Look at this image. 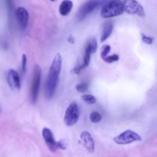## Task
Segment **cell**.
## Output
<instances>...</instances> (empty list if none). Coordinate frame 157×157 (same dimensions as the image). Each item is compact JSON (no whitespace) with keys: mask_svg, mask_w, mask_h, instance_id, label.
<instances>
[{"mask_svg":"<svg viewBox=\"0 0 157 157\" xmlns=\"http://www.w3.org/2000/svg\"><path fill=\"white\" fill-rule=\"evenodd\" d=\"M62 67V58L60 54H57L54 58L44 86V94L47 99H51L55 95L58 83V78Z\"/></svg>","mask_w":157,"mask_h":157,"instance_id":"obj_1","label":"cell"},{"mask_svg":"<svg viewBox=\"0 0 157 157\" xmlns=\"http://www.w3.org/2000/svg\"><path fill=\"white\" fill-rule=\"evenodd\" d=\"M124 12L123 2L121 0H111L103 6L101 16L104 18L119 16Z\"/></svg>","mask_w":157,"mask_h":157,"instance_id":"obj_2","label":"cell"},{"mask_svg":"<svg viewBox=\"0 0 157 157\" xmlns=\"http://www.w3.org/2000/svg\"><path fill=\"white\" fill-rule=\"evenodd\" d=\"M41 70L38 64H35L33 70L32 86H31V99L33 104H35L39 94L40 85H41Z\"/></svg>","mask_w":157,"mask_h":157,"instance_id":"obj_3","label":"cell"},{"mask_svg":"<svg viewBox=\"0 0 157 157\" xmlns=\"http://www.w3.org/2000/svg\"><path fill=\"white\" fill-rule=\"evenodd\" d=\"M113 141L118 145H127L133 142L142 141V137L136 132L127 130L115 136Z\"/></svg>","mask_w":157,"mask_h":157,"instance_id":"obj_4","label":"cell"},{"mask_svg":"<svg viewBox=\"0 0 157 157\" xmlns=\"http://www.w3.org/2000/svg\"><path fill=\"white\" fill-rule=\"evenodd\" d=\"M80 117V110L78 104L72 102L69 104L64 113V124L68 127H72L78 123Z\"/></svg>","mask_w":157,"mask_h":157,"instance_id":"obj_5","label":"cell"},{"mask_svg":"<svg viewBox=\"0 0 157 157\" xmlns=\"http://www.w3.org/2000/svg\"><path fill=\"white\" fill-rule=\"evenodd\" d=\"M123 2L124 11L130 15H136L140 17L145 16V12L143 6L136 0H124Z\"/></svg>","mask_w":157,"mask_h":157,"instance_id":"obj_6","label":"cell"},{"mask_svg":"<svg viewBox=\"0 0 157 157\" xmlns=\"http://www.w3.org/2000/svg\"><path fill=\"white\" fill-rule=\"evenodd\" d=\"M99 4V0H88V1L86 2L80 8L79 12L78 13V20L81 21V20L84 19L86 17L88 16L90 14H91L98 8Z\"/></svg>","mask_w":157,"mask_h":157,"instance_id":"obj_7","label":"cell"},{"mask_svg":"<svg viewBox=\"0 0 157 157\" xmlns=\"http://www.w3.org/2000/svg\"><path fill=\"white\" fill-rule=\"evenodd\" d=\"M41 134H42V137L44 139V143L46 144L47 147H48L50 151H56L58 150V145H57L58 142L55 140V136H54L52 130L50 129L47 128V127H44V128H43Z\"/></svg>","mask_w":157,"mask_h":157,"instance_id":"obj_8","label":"cell"},{"mask_svg":"<svg viewBox=\"0 0 157 157\" xmlns=\"http://www.w3.org/2000/svg\"><path fill=\"white\" fill-rule=\"evenodd\" d=\"M7 82L9 87L13 90H18L21 88V81L18 72L14 69H10L7 72Z\"/></svg>","mask_w":157,"mask_h":157,"instance_id":"obj_9","label":"cell"},{"mask_svg":"<svg viewBox=\"0 0 157 157\" xmlns=\"http://www.w3.org/2000/svg\"><path fill=\"white\" fill-rule=\"evenodd\" d=\"M15 16H16L17 20H18V25L21 30H25L28 25L29 22V12L25 8L18 7L15 11Z\"/></svg>","mask_w":157,"mask_h":157,"instance_id":"obj_10","label":"cell"},{"mask_svg":"<svg viewBox=\"0 0 157 157\" xmlns=\"http://www.w3.org/2000/svg\"><path fill=\"white\" fill-rule=\"evenodd\" d=\"M81 140L84 147L89 153H94L95 150V144L91 134L88 131H82L81 133Z\"/></svg>","mask_w":157,"mask_h":157,"instance_id":"obj_11","label":"cell"},{"mask_svg":"<svg viewBox=\"0 0 157 157\" xmlns=\"http://www.w3.org/2000/svg\"><path fill=\"white\" fill-rule=\"evenodd\" d=\"M73 2L71 0H64L59 6V12L62 16H66L68 15L72 10Z\"/></svg>","mask_w":157,"mask_h":157,"instance_id":"obj_12","label":"cell"},{"mask_svg":"<svg viewBox=\"0 0 157 157\" xmlns=\"http://www.w3.org/2000/svg\"><path fill=\"white\" fill-rule=\"evenodd\" d=\"M113 25L112 24V22H110V21L104 24V28H103V32L101 33V42L105 41L110 36V35L112 34V32H113Z\"/></svg>","mask_w":157,"mask_h":157,"instance_id":"obj_13","label":"cell"},{"mask_svg":"<svg viewBox=\"0 0 157 157\" xmlns=\"http://www.w3.org/2000/svg\"><path fill=\"white\" fill-rule=\"evenodd\" d=\"M102 120V116L100 113L97 111H93L90 114V121L94 124L99 123Z\"/></svg>","mask_w":157,"mask_h":157,"instance_id":"obj_14","label":"cell"},{"mask_svg":"<svg viewBox=\"0 0 157 157\" xmlns=\"http://www.w3.org/2000/svg\"><path fill=\"white\" fill-rule=\"evenodd\" d=\"M81 99L85 103L88 104H94L96 103L97 99L94 95L92 94H84L81 97Z\"/></svg>","mask_w":157,"mask_h":157,"instance_id":"obj_15","label":"cell"},{"mask_svg":"<svg viewBox=\"0 0 157 157\" xmlns=\"http://www.w3.org/2000/svg\"><path fill=\"white\" fill-rule=\"evenodd\" d=\"M103 60H104L106 63L111 64V63L116 62V61H117L118 60H119V55H117V54H113V55H108V56H107Z\"/></svg>","mask_w":157,"mask_h":157,"instance_id":"obj_16","label":"cell"},{"mask_svg":"<svg viewBox=\"0 0 157 157\" xmlns=\"http://www.w3.org/2000/svg\"><path fill=\"white\" fill-rule=\"evenodd\" d=\"M110 50H111V47H110V45H109V44H106V45H104V47L102 48V51H101V58L104 59V58H105L106 57L108 56Z\"/></svg>","mask_w":157,"mask_h":157,"instance_id":"obj_17","label":"cell"},{"mask_svg":"<svg viewBox=\"0 0 157 157\" xmlns=\"http://www.w3.org/2000/svg\"><path fill=\"white\" fill-rule=\"evenodd\" d=\"M141 38H142V41H144L145 44H152L154 41V38L153 37H150V36H147L145 34H141Z\"/></svg>","mask_w":157,"mask_h":157,"instance_id":"obj_18","label":"cell"},{"mask_svg":"<svg viewBox=\"0 0 157 157\" xmlns=\"http://www.w3.org/2000/svg\"><path fill=\"white\" fill-rule=\"evenodd\" d=\"M75 88H76V90L78 92L83 93V92H85L86 90H87V89H88V84L87 83H81V84H78L75 87Z\"/></svg>","mask_w":157,"mask_h":157,"instance_id":"obj_19","label":"cell"},{"mask_svg":"<svg viewBox=\"0 0 157 157\" xmlns=\"http://www.w3.org/2000/svg\"><path fill=\"white\" fill-rule=\"evenodd\" d=\"M26 65H27V56L25 54H23L21 56V71L22 74H25L26 71Z\"/></svg>","mask_w":157,"mask_h":157,"instance_id":"obj_20","label":"cell"},{"mask_svg":"<svg viewBox=\"0 0 157 157\" xmlns=\"http://www.w3.org/2000/svg\"><path fill=\"white\" fill-rule=\"evenodd\" d=\"M57 145H58V148L61 149V150H65L66 149L65 144H64V142L63 140H61L59 141V142H58Z\"/></svg>","mask_w":157,"mask_h":157,"instance_id":"obj_21","label":"cell"},{"mask_svg":"<svg viewBox=\"0 0 157 157\" xmlns=\"http://www.w3.org/2000/svg\"><path fill=\"white\" fill-rule=\"evenodd\" d=\"M67 41H68L69 43H71V44H74V43H75V38H74V37L72 36V35H70V36H68V38H67Z\"/></svg>","mask_w":157,"mask_h":157,"instance_id":"obj_22","label":"cell"},{"mask_svg":"<svg viewBox=\"0 0 157 157\" xmlns=\"http://www.w3.org/2000/svg\"><path fill=\"white\" fill-rule=\"evenodd\" d=\"M51 1H52V2H53V1H55V0H51Z\"/></svg>","mask_w":157,"mask_h":157,"instance_id":"obj_23","label":"cell"},{"mask_svg":"<svg viewBox=\"0 0 157 157\" xmlns=\"http://www.w3.org/2000/svg\"><path fill=\"white\" fill-rule=\"evenodd\" d=\"M0 113H1V108H0Z\"/></svg>","mask_w":157,"mask_h":157,"instance_id":"obj_24","label":"cell"}]
</instances>
